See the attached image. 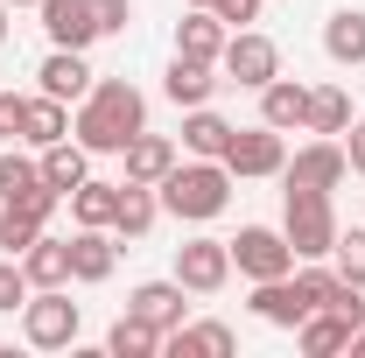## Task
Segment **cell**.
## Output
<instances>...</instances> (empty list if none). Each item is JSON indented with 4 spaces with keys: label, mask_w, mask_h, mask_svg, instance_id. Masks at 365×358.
Here are the masks:
<instances>
[{
    "label": "cell",
    "mask_w": 365,
    "mask_h": 358,
    "mask_svg": "<svg viewBox=\"0 0 365 358\" xmlns=\"http://www.w3.org/2000/svg\"><path fill=\"white\" fill-rule=\"evenodd\" d=\"M182 295H190V288H182L176 274H169V281H140L134 295H127V310L169 337V330H182V323H190V302H182Z\"/></svg>",
    "instance_id": "8fae6325"
},
{
    "label": "cell",
    "mask_w": 365,
    "mask_h": 358,
    "mask_svg": "<svg viewBox=\"0 0 365 358\" xmlns=\"http://www.w3.org/2000/svg\"><path fill=\"white\" fill-rule=\"evenodd\" d=\"M302 127L337 140L344 127H351V91H344V85H317V91H309V120H302Z\"/></svg>",
    "instance_id": "4316f807"
},
{
    "label": "cell",
    "mask_w": 365,
    "mask_h": 358,
    "mask_svg": "<svg viewBox=\"0 0 365 358\" xmlns=\"http://www.w3.org/2000/svg\"><path fill=\"white\" fill-rule=\"evenodd\" d=\"M162 352H169V358H232L239 337H232L225 323H182V330L162 337Z\"/></svg>",
    "instance_id": "7402d4cb"
},
{
    "label": "cell",
    "mask_w": 365,
    "mask_h": 358,
    "mask_svg": "<svg viewBox=\"0 0 365 358\" xmlns=\"http://www.w3.org/2000/svg\"><path fill=\"white\" fill-rule=\"evenodd\" d=\"M323 56L344 63V71L365 63V7H337V14L323 21Z\"/></svg>",
    "instance_id": "ac0fdd59"
},
{
    "label": "cell",
    "mask_w": 365,
    "mask_h": 358,
    "mask_svg": "<svg viewBox=\"0 0 365 358\" xmlns=\"http://www.w3.org/2000/svg\"><path fill=\"white\" fill-rule=\"evenodd\" d=\"M36 190H49V183H43V162H29V155L7 148V155H0V204H29Z\"/></svg>",
    "instance_id": "f1b7e54d"
},
{
    "label": "cell",
    "mask_w": 365,
    "mask_h": 358,
    "mask_svg": "<svg viewBox=\"0 0 365 358\" xmlns=\"http://www.w3.org/2000/svg\"><path fill=\"white\" fill-rule=\"evenodd\" d=\"M36 78H43V91H49V98H63V106H78V98L91 91V63H85V49H49Z\"/></svg>",
    "instance_id": "e0dca14e"
},
{
    "label": "cell",
    "mask_w": 365,
    "mask_h": 358,
    "mask_svg": "<svg viewBox=\"0 0 365 358\" xmlns=\"http://www.w3.org/2000/svg\"><path fill=\"white\" fill-rule=\"evenodd\" d=\"M85 162H91V155L78 148V140H49V148H43V183L56 190V197H71V190H78V183L91 176Z\"/></svg>",
    "instance_id": "484cf974"
},
{
    "label": "cell",
    "mask_w": 365,
    "mask_h": 358,
    "mask_svg": "<svg viewBox=\"0 0 365 358\" xmlns=\"http://www.w3.org/2000/svg\"><path fill=\"white\" fill-rule=\"evenodd\" d=\"M176 281L190 295H218L232 281V246L225 239H182L176 246Z\"/></svg>",
    "instance_id": "9c48e42d"
},
{
    "label": "cell",
    "mask_w": 365,
    "mask_h": 358,
    "mask_svg": "<svg viewBox=\"0 0 365 358\" xmlns=\"http://www.w3.org/2000/svg\"><path fill=\"white\" fill-rule=\"evenodd\" d=\"M106 352H113V358H155V352H162V330H155V323H140V316L127 310L113 330H106Z\"/></svg>",
    "instance_id": "83f0119b"
},
{
    "label": "cell",
    "mask_w": 365,
    "mask_h": 358,
    "mask_svg": "<svg viewBox=\"0 0 365 358\" xmlns=\"http://www.w3.org/2000/svg\"><path fill=\"white\" fill-rule=\"evenodd\" d=\"M218 71H225V85L260 91L267 78H281V49H274V36H260V29H232L225 49H218Z\"/></svg>",
    "instance_id": "8992f818"
},
{
    "label": "cell",
    "mask_w": 365,
    "mask_h": 358,
    "mask_svg": "<svg viewBox=\"0 0 365 358\" xmlns=\"http://www.w3.org/2000/svg\"><path fill=\"white\" fill-rule=\"evenodd\" d=\"M120 162H127V183H162L169 169H176V140H162V134L140 127V134L120 148Z\"/></svg>",
    "instance_id": "44dd1931"
},
{
    "label": "cell",
    "mask_w": 365,
    "mask_h": 358,
    "mask_svg": "<svg viewBox=\"0 0 365 358\" xmlns=\"http://www.w3.org/2000/svg\"><path fill=\"white\" fill-rule=\"evenodd\" d=\"M225 85L218 78V63H197V56H169V71H162V91H169V106H211V91Z\"/></svg>",
    "instance_id": "4fadbf2b"
},
{
    "label": "cell",
    "mask_w": 365,
    "mask_h": 358,
    "mask_svg": "<svg viewBox=\"0 0 365 358\" xmlns=\"http://www.w3.org/2000/svg\"><path fill=\"white\" fill-rule=\"evenodd\" d=\"M21 140L43 155L49 140H71V106L63 98H49V91H36V98H21Z\"/></svg>",
    "instance_id": "2e32d148"
},
{
    "label": "cell",
    "mask_w": 365,
    "mask_h": 358,
    "mask_svg": "<svg viewBox=\"0 0 365 358\" xmlns=\"http://www.w3.org/2000/svg\"><path fill=\"white\" fill-rule=\"evenodd\" d=\"M182 7H211V0H182Z\"/></svg>",
    "instance_id": "ab89813d"
},
{
    "label": "cell",
    "mask_w": 365,
    "mask_h": 358,
    "mask_svg": "<svg viewBox=\"0 0 365 358\" xmlns=\"http://www.w3.org/2000/svg\"><path fill=\"white\" fill-rule=\"evenodd\" d=\"M225 21L211 14V7H182L176 21V56H197V63H218V49H225Z\"/></svg>",
    "instance_id": "9a60e30c"
},
{
    "label": "cell",
    "mask_w": 365,
    "mask_h": 358,
    "mask_svg": "<svg viewBox=\"0 0 365 358\" xmlns=\"http://www.w3.org/2000/svg\"><path fill=\"white\" fill-rule=\"evenodd\" d=\"M140 127H148V98L127 78H91V91L78 98V113H71V140L85 155H120Z\"/></svg>",
    "instance_id": "6da1fadb"
},
{
    "label": "cell",
    "mask_w": 365,
    "mask_h": 358,
    "mask_svg": "<svg viewBox=\"0 0 365 358\" xmlns=\"http://www.w3.org/2000/svg\"><path fill=\"white\" fill-rule=\"evenodd\" d=\"M21 274H29V288H71V239L43 232V239L21 253Z\"/></svg>",
    "instance_id": "ffe728a7"
},
{
    "label": "cell",
    "mask_w": 365,
    "mask_h": 358,
    "mask_svg": "<svg viewBox=\"0 0 365 358\" xmlns=\"http://www.w3.org/2000/svg\"><path fill=\"white\" fill-rule=\"evenodd\" d=\"M113 267H120V232L113 225H78V239H71V281L98 288V281H113Z\"/></svg>",
    "instance_id": "30bf717a"
},
{
    "label": "cell",
    "mask_w": 365,
    "mask_h": 358,
    "mask_svg": "<svg viewBox=\"0 0 365 358\" xmlns=\"http://www.w3.org/2000/svg\"><path fill=\"white\" fill-rule=\"evenodd\" d=\"M43 36H49V49H91L98 43L91 0H43Z\"/></svg>",
    "instance_id": "7c38bea8"
},
{
    "label": "cell",
    "mask_w": 365,
    "mask_h": 358,
    "mask_svg": "<svg viewBox=\"0 0 365 358\" xmlns=\"http://www.w3.org/2000/svg\"><path fill=\"white\" fill-rule=\"evenodd\" d=\"M260 120L281 127V134L302 127V120H309V85H295V78H267V85H260Z\"/></svg>",
    "instance_id": "603a6c76"
},
{
    "label": "cell",
    "mask_w": 365,
    "mask_h": 358,
    "mask_svg": "<svg viewBox=\"0 0 365 358\" xmlns=\"http://www.w3.org/2000/svg\"><path fill=\"white\" fill-rule=\"evenodd\" d=\"M0 43H7V0H0Z\"/></svg>",
    "instance_id": "74e56055"
},
{
    "label": "cell",
    "mask_w": 365,
    "mask_h": 358,
    "mask_svg": "<svg viewBox=\"0 0 365 358\" xmlns=\"http://www.w3.org/2000/svg\"><path fill=\"white\" fill-rule=\"evenodd\" d=\"M43 232H49V211H43V204H0V253H7V260H21Z\"/></svg>",
    "instance_id": "d4e9b609"
},
{
    "label": "cell",
    "mask_w": 365,
    "mask_h": 358,
    "mask_svg": "<svg viewBox=\"0 0 365 358\" xmlns=\"http://www.w3.org/2000/svg\"><path fill=\"white\" fill-rule=\"evenodd\" d=\"M225 140H232V120H225V113H211V106H190V113H182V148H190V155L225 162Z\"/></svg>",
    "instance_id": "cb8c5ba5"
},
{
    "label": "cell",
    "mask_w": 365,
    "mask_h": 358,
    "mask_svg": "<svg viewBox=\"0 0 365 358\" xmlns=\"http://www.w3.org/2000/svg\"><path fill=\"white\" fill-rule=\"evenodd\" d=\"M281 162H288V140H281V127H232L225 140V169L232 183H260V176H281Z\"/></svg>",
    "instance_id": "52a82bcc"
},
{
    "label": "cell",
    "mask_w": 365,
    "mask_h": 358,
    "mask_svg": "<svg viewBox=\"0 0 365 358\" xmlns=\"http://www.w3.org/2000/svg\"><path fill=\"white\" fill-rule=\"evenodd\" d=\"M211 14L225 29H246V21H260V0H211Z\"/></svg>",
    "instance_id": "836d02e7"
},
{
    "label": "cell",
    "mask_w": 365,
    "mask_h": 358,
    "mask_svg": "<svg viewBox=\"0 0 365 358\" xmlns=\"http://www.w3.org/2000/svg\"><path fill=\"white\" fill-rule=\"evenodd\" d=\"M91 21H98V36H120L134 21V0H91Z\"/></svg>",
    "instance_id": "d6a6232c"
},
{
    "label": "cell",
    "mask_w": 365,
    "mask_h": 358,
    "mask_svg": "<svg viewBox=\"0 0 365 358\" xmlns=\"http://www.w3.org/2000/svg\"><path fill=\"white\" fill-rule=\"evenodd\" d=\"M337 140H344V162H351V169L365 176V120H351V127H344Z\"/></svg>",
    "instance_id": "e575fe53"
},
{
    "label": "cell",
    "mask_w": 365,
    "mask_h": 358,
    "mask_svg": "<svg viewBox=\"0 0 365 358\" xmlns=\"http://www.w3.org/2000/svg\"><path fill=\"white\" fill-rule=\"evenodd\" d=\"M232 246V267L246 274V281H281V274H295V246H288V232L281 225H239V239Z\"/></svg>",
    "instance_id": "5b68a950"
},
{
    "label": "cell",
    "mask_w": 365,
    "mask_h": 358,
    "mask_svg": "<svg viewBox=\"0 0 365 358\" xmlns=\"http://www.w3.org/2000/svg\"><path fill=\"white\" fill-rule=\"evenodd\" d=\"M7 7H43V0H7Z\"/></svg>",
    "instance_id": "f35d334b"
},
{
    "label": "cell",
    "mask_w": 365,
    "mask_h": 358,
    "mask_svg": "<svg viewBox=\"0 0 365 358\" xmlns=\"http://www.w3.org/2000/svg\"><path fill=\"white\" fill-rule=\"evenodd\" d=\"M29 302V274H21V260H0V316H14Z\"/></svg>",
    "instance_id": "1f68e13d"
},
{
    "label": "cell",
    "mask_w": 365,
    "mask_h": 358,
    "mask_svg": "<svg viewBox=\"0 0 365 358\" xmlns=\"http://www.w3.org/2000/svg\"><path fill=\"white\" fill-rule=\"evenodd\" d=\"M0 140H21V98L0 91Z\"/></svg>",
    "instance_id": "d590c367"
},
{
    "label": "cell",
    "mask_w": 365,
    "mask_h": 358,
    "mask_svg": "<svg viewBox=\"0 0 365 358\" xmlns=\"http://www.w3.org/2000/svg\"><path fill=\"white\" fill-rule=\"evenodd\" d=\"M155 197H162V211H169V218H182V225H211V218L232 204V169H225V162L190 155V162H176L169 176L155 183Z\"/></svg>",
    "instance_id": "7a4b0ae2"
},
{
    "label": "cell",
    "mask_w": 365,
    "mask_h": 358,
    "mask_svg": "<svg viewBox=\"0 0 365 358\" xmlns=\"http://www.w3.org/2000/svg\"><path fill=\"white\" fill-rule=\"evenodd\" d=\"M344 176H351L344 140H330V134H317L309 148H295V155L281 162V183H295V190H337Z\"/></svg>",
    "instance_id": "ba28073f"
},
{
    "label": "cell",
    "mask_w": 365,
    "mask_h": 358,
    "mask_svg": "<svg viewBox=\"0 0 365 358\" xmlns=\"http://www.w3.org/2000/svg\"><path fill=\"white\" fill-rule=\"evenodd\" d=\"M351 316H337V310H309L302 323H295V352L302 358H337V352H351Z\"/></svg>",
    "instance_id": "5bb4252c"
},
{
    "label": "cell",
    "mask_w": 365,
    "mask_h": 358,
    "mask_svg": "<svg viewBox=\"0 0 365 358\" xmlns=\"http://www.w3.org/2000/svg\"><path fill=\"white\" fill-rule=\"evenodd\" d=\"M78 323H85V310H78L63 288H29V302H21V337H29L36 352L78 344Z\"/></svg>",
    "instance_id": "277c9868"
},
{
    "label": "cell",
    "mask_w": 365,
    "mask_h": 358,
    "mask_svg": "<svg viewBox=\"0 0 365 358\" xmlns=\"http://www.w3.org/2000/svg\"><path fill=\"white\" fill-rule=\"evenodd\" d=\"M351 358H365V323H359V330H351Z\"/></svg>",
    "instance_id": "8d00e7d4"
},
{
    "label": "cell",
    "mask_w": 365,
    "mask_h": 358,
    "mask_svg": "<svg viewBox=\"0 0 365 358\" xmlns=\"http://www.w3.org/2000/svg\"><path fill=\"white\" fill-rule=\"evenodd\" d=\"M113 211H120V183H78L71 190V218L78 225H113Z\"/></svg>",
    "instance_id": "f546056e"
},
{
    "label": "cell",
    "mask_w": 365,
    "mask_h": 358,
    "mask_svg": "<svg viewBox=\"0 0 365 358\" xmlns=\"http://www.w3.org/2000/svg\"><path fill=\"white\" fill-rule=\"evenodd\" d=\"M330 267L344 274L351 288H365V225H359V232H337V246H330Z\"/></svg>",
    "instance_id": "4dcf8cb0"
},
{
    "label": "cell",
    "mask_w": 365,
    "mask_h": 358,
    "mask_svg": "<svg viewBox=\"0 0 365 358\" xmlns=\"http://www.w3.org/2000/svg\"><path fill=\"white\" fill-rule=\"evenodd\" d=\"M162 218V197H155V183H127L120 176V211H113V232L120 239H148Z\"/></svg>",
    "instance_id": "d6986e66"
},
{
    "label": "cell",
    "mask_w": 365,
    "mask_h": 358,
    "mask_svg": "<svg viewBox=\"0 0 365 358\" xmlns=\"http://www.w3.org/2000/svg\"><path fill=\"white\" fill-rule=\"evenodd\" d=\"M281 232H288V246H295V260H330V246H337V211H330V190H281Z\"/></svg>",
    "instance_id": "3957f363"
}]
</instances>
